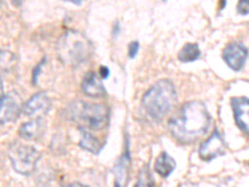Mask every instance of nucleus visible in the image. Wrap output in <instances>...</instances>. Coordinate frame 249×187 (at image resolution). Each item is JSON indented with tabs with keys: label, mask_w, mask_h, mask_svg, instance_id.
<instances>
[{
	"label": "nucleus",
	"mask_w": 249,
	"mask_h": 187,
	"mask_svg": "<svg viewBox=\"0 0 249 187\" xmlns=\"http://www.w3.org/2000/svg\"><path fill=\"white\" fill-rule=\"evenodd\" d=\"M211 115L202 101L184 104L168 122L171 135L181 144H192L207 132L211 125Z\"/></svg>",
	"instance_id": "1"
},
{
	"label": "nucleus",
	"mask_w": 249,
	"mask_h": 187,
	"mask_svg": "<svg viewBox=\"0 0 249 187\" xmlns=\"http://www.w3.org/2000/svg\"><path fill=\"white\" fill-rule=\"evenodd\" d=\"M177 102V91L171 80H160L142 97L144 112L155 121H161L173 110Z\"/></svg>",
	"instance_id": "2"
},
{
	"label": "nucleus",
	"mask_w": 249,
	"mask_h": 187,
	"mask_svg": "<svg viewBox=\"0 0 249 187\" xmlns=\"http://www.w3.org/2000/svg\"><path fill=\"white\" fill-rule=\"evenodd\" d=\"M57 55L64 64L80 66L92 55L93 46L85 35L76 30H69L62 35L56 45Z\"/></svg>",
	"instance_id": "3"
},
{
	"label": "nucleus",
	"mask_w": 249,
	"mask_h": 187,
	"mask_svg": "<svg viewBox=\"0 0 249 187\" xmlns=\"http://www.w3.org/2000/svg\"><path fill=\"white\" fill-rule=\"evenodd\" d=\"M12 166L18 173L29 176L34 172L40 160V152L30 145L14 142L8 150Z\"/></svg>",
	"instance_id": "4"
},
{
	"label": "nucleus",
	"mask_w": 249,
	"mask_h": 187,
	"mask_svg": "<svg viewBox=\"0 0 249 187\" xmlns=\"http://www.w3.org/2000/svg\"><path fill=\"white\" fill-rule=\"evenodd\" d=\"M79 119L84 124V129L100 130L108 121V108L104 104H82Z\"/></svg>",
	"instance_id": "5"
},
{
	"label": "nucleus",
	"mask_w": 249,
	"mask_h": 187,
	"mask_svg": "<svg viewBox=\"0 0 249 187\" xmlns=\"http://www.w3.org/2000/svg\"><path fill=\"white\" fill-rule=\"evenodd\" d=\"M23 110L21 99L15 91L4 95L0 99V125L12 122Z\"/></svg>",
	"instance_id": "6"
},
{
	"label": "nucleus",
	"mask_w": 249,
	"mask_h": 187,
	"mask_svg": "<svg viewBox=\"0 0 249 187\" xmlns=\"http://www.w3.org/2000/svg\"><path fill=\"white\" fill-rule=\"evenodd\" d=\"M224 150H226V142H224L221 132L218 130H214V132L206 141L202 142L198 153L199 157L203 161H212L218 156L223 155Z\"/></svg>",
	"instance_id": "7"
},
{
	"label": "nucleus",
	"mask_w": 249,
	"mask_h": 187,
	"mask_svg": "<svg viewBox=\"0 0 249 187\" xmlns=\"http://www.w3.org/2000/svg\"><path fill=\"white\" fill-rule=\"evenodd\" d=\"M222 56L227 65L232 70L239 71L246 64V60L248 57V49L242 43L233 41L224 48Z\"/></svg>",
	"instance_id": "8"
},
{
	"label": "nucleus",
	"mask_w": 249,
	"mask_h": 187,
	"mask_svg": "<svg viewBox=\"0 0 249 187\" xmlns=\"http://www.w3.org/2000/svg\"><path fill=\"white\" fill-rule=\"evenodd\" d=\"M51 100L48 96V94L44 91L36 93L30 97L23 105L21 112L25 113L29 117H41V115L50 110Z\"/></svg>",
	"instance_id": "9"
},
{
	"label": "nucleus",
	"mask_w": 249,
	"mask_h": 187,
	"mask_svg": "<svg viewBox=\"0 0 249 187\" xmlns=\"http://www.w3.org/2000/svg\"><path fill=\"white\" fill-rule=\"evenodd\" d=\"M232 109L237 126L249 135V99L247 97H233Z\"/></svg>",
	"instance_id": "10"
},
{
	"label": "nucleus",
	"mask_w": 249,
	"mask_h": 187,
	"mask_svg": "<svg viewBox=\"0 0 249 187\" xmlns=\"http://www.w3.org/2000/svg\"><path fill=\"white\" fill-rule=\"evenodd\" d=\"M101 80L102 79L96 73L89 71L82 80V91L90 97H104L106 95V88L104 86Z\"/></svg>",
	"instance_id": "11"
},
{
	"label": "nucleus",
	"mask_w": 249,
	"mask_h": 187,
	"mask_svg": "<svg viewBox=\"0 0 249 187\" xmlns=\"http://www.w3.org/2000/svg\"><path fill=\"white\" fill-rule=\"evenodd\" d=\"M46 124L43 117H35L28 122H24L19 128V136L24 140H36L43 135Z\"/></svg>",
	"instance_id": "12"
},
{
	"label": "nucleus",
	"mask_w": 249,
	"mask_h": 187,
	"mask_svg": "<svg viewBox=\"0 0 249 187\" xmlns=\"http://www.w3.org/2000/svg\"><path fill=\"white\" fill-rule=\"evenodd\" d=\"M176 168V161L167 152H161L155 162V171L162 177H168Z\"/></svg>",
	"instance_id": "13"
},
{
	"label": "nucleus",
	"mask_w": 249,
	"mask_h": 187,
	"mask_svg": "<svg viewBox=\"0 0 249 187\" xmlns=\"http://www.w3.org/2000/svg\"><path fill=\"white\" fill-rule=\"evenodd\" d=\"M81 131V139H80V146H81L84 150L89 151L91 153H99L101 151L102 146L104 145L99 141L97 137H95L90 131H88L86 129L80 128Z\"/></svg>",
	"instance_id": "14"
},
{
	"label": "nucleus",
	"mask_w": 249,
	"mask_h": 187,
	"mask_svg": "<svg viewBox=\"0 0 249 187\" xmlns=\"http://www.w3.org/2000/svg\"><path fill=\"white\" fill-rule=\"evenodd\" d=\"M201 56V50L197 44L188 43L179 50L178 59L182 62H193Z\"/></svg>",
	"instance_id": "15"
},
{
	"label": "nucleus",
	"mask_w": 249,
	"mask_h": 187,
	"mask_svg": "<svg viewBox=\"0 0 249 187\" xmlns=\"http://www.w3.org/2000/svg\"><path fill=\"white\" fill-rule=\"evenodd\" d=\"M133 187H155V181H153V177L147 165L141 168L136 185Z\"/></svg>",
	"instance_id": "16"
},
{
	"label": "nucleus",
	"mask_w": 249,
	"mask_h": 187,
	"mask_svg": "<svg viewBox=\"0 0 249 187\" xmlns=\"http://www.w3.org/2000/svg\"><path fill=\"white\" fill-rule=\"evenodd\" d=\"M14 55L10 54L9 51H0V68L8 70V69L14 64Z\"/></svg>",
	"instance_id": "17"
},
{
	"label": "nucleus",
	"mask_w": 249,
	"mask_h": 187,
	"mask_svg": "<svg viewBox=\"0 0 249 187\" xmlns=\"http://www.w3.org/2000/svg\"><path fill=\"white\" fill-rule=\"evenodd\" d=\"M139 49L140 44L137 43V41H132V43L128 45V56H130L131 59H133V57L137 55V53H139Z\"/></svg>",
	"instance_id": "18"
},
{
	"label": "nucleus",
	"mask_w": 249,
	"mask_h": 187,
	"mask_svg": "<svg viewBox=\"0 0 249 187\" xmlns=\"http://www.w3.org/2000/svg\"><path fill=\"white\" fill-rule=\"evenodd\" d=\"M237 10L241 15L249 14V1H241V3L238 4Z\"/></svg>",
	"instance_id": "19"
},
{
	"label": "nucleus",
	"mask_w": 249,
	"mask_h": 187,
	"mask_svg": "<svg viewBox=\"0 0 249 187\" xmlns=\"http://www.w3.org/2000/svg\"><path fill=\"white\" fill-rule=\"evenodd\" d=\"M108 75H110L108 68H106V66H101V79H107Z\"/></svg>",
	"instance_id": "20"
},
{
	"label": "nucleus",
	"mask_w": 249,
	"mask_h": 187,
	"mask_svg": "<svg viewBox=\"0 0 249 187\" xmlns=\"http://www.w3.org/2000/svg\"><path fill=\"white\" fill-rule=\"evenodd\" d=\"M64 187H89V186H86V185H84V184H80V182H74V184L65 185Z\"/></svg>",
	"instance_id": "21"
},
{
	"label": "nucleus",
	"mask_w": 249,
	"mask_h": 187,
	"mask_svg": "<svg viewBox=\"0 0 249 187\" xmlns=\"http://www.w3.org/2000/svg\"><path fill=\"white\" fill-rule=\"evenodd\" d=\"M4 96V85L3 81H1V77H0V99Z\"/></svg>",
	"instance_id": "22"
},
{
	"label": "nucleus",
	"mask_w": 249,
	"mask_h": 187,
	"mask_svg": "<svg viewBox=\"0 0 249 187\" xmlns=\"http://www.w3.org/2000/svg\"><path fill=\"white\" fill-rule=\"evenodd\" d=\"M113 187H121V185H120V182H115V186Z\"/></svg>",
	"instance_id": "23"
},
{
	"label": "nucleus",
	"mask_w": 249,
	"mask_h": 187,
	"mask_svg": "<svg viewBox=\"0 0 249 187\" xmlns=\"http://www.w3.org/2000/svg\"><path fill=\"white\" fill-rule=\"evenodd\" d=\"M120 164L124 165V162H122V160H121V161H120ZM122 170H126V166H122Z\"/></svg>",
	"instance_id": "24"
}]
</instances>
